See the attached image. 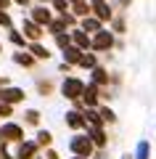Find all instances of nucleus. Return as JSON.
<instances>
[{"instance_id":"obj_1","label":"nucleus","mask_w":156,"mask_h":159,"mask_svg":"<svg viewBox=\"0 0 156 159\" xmlns=\"http://www.w3.org/2000/svg\"><path fill=\"white\" fill-rule=\"evenodd\" d=\"M82 90H85V82L77 77H66L61 82V96L69 98V101H77V98H82Z\"/></svg>"},{"instance_id":"obj_2","label":"nucleus","mask_w":156,"mask_h":159,"mask_svg":"<svg viewBox=\"0 0 156 159\" xmlns=\"http://www.w3.org/2000/svg\"><path fill=\"white\" fill-rule=\"evenodd\" d=\"M93 146L95 143L90 141V135H74L72 141H69V148H72V154H77V157H90V154H93Z\"/></svg>"},{"instance_id":"obj_3","label":"nucleus","mask_w":156,"mask_h":159,"mask_svg":"<svg viewBox=\"0 0 156 159\" xmlns=\"http://www.w3.org/2000/svg\"><path fill=\"white\" fill-rule=\"evenodd\" d=\"M0 138H3V141L19 143V141H24V130H21V125H16V122H6V125L0 127Z\"/></svg>"},{"instance_id":"obj_4","label":"nucleus","mask_w":156,"mask_h":159,"mask_svg":"<svg viewBox=\"0 0 156 159\" xmlns=\"http://www.w3.org/2000/svg\"><path fill=\"white\" fill-rule=\"evenodd\" d=\"M111 45H114L111 32H109V29H98V32H95V37H93V45H90V48H95V51H109Z\"/></svg>"},{"instance_id":"obj_5","label":"nucleus","mask_w":156,"mask_h":159,"mask_svg":"<svg viewBox=\"0 0 156 159\" xmlns=\"http://www.w3.org/2000/svg\"><path fill=\"white\" fill-rule=\"evenodd\" d=\"M21 32H24V37H27V40H40V37H42V27H40L34 19H24Z\"/></svg>"},{"instance_id":"obj_6","label":"nucleus","mask_w":156,"mask_h":159,"mask_svg":"<svg viewBox=\"0 0 156 159\" xmlns=\"http://www.w3.org/2000/svg\"><path fill=\"white\" fill-rule=\"evenodd\" d=\"M37 141H19V151H16V159H32L37 154Z\"/></svg>"},{"instance_id":"obj_7","label":"nucleus","mask_w":156,"mask_h":159,"mask_svg":"<svg viewBox=\"0 0 156 159\" xmlns=\"http://www.w3.org/2000/svg\"><path fill=\"white\" fill-rule=\"evenodd\" d=\"M0 101H6V103H21L24 101V90H21V88H3V90H0Z\"/></svg>"},{"instance_id":"obj_8","label":"nucleus","mask_w":156,"mask_h":159,"mask_svg":"<svg viewBox=\"0 0 156 159\" xmlns=\"http://www.w3.org/2000/svg\"><path fill=\"white\" fill-rule=\"evenodd\" d=\"M90 11H93L95 16L100 19V21H106V19H111V8L106 6V0H90Z\"/></svg>"},{"instance_id":"obj_9","label":"nucleus","mask_w":156,"mask_h":159,"mask_svg":"<svg viewBox=\"0 0 156 159\" xmlns=\"http://www.w3.org/2000/svg\"><path fill=\"white\" fill-rule=\"evenodd\" d=\"M32 19L40 24V27H48V24L53 21V16H50V11H48L45 6H34V8H32Z\"/></svg>"},{"instance_id":"obj_10","label":"nucleus","mask_w":156,"mask_h":159,"mask_svg":"<svg viewBox=\"0 0 156 159\" xmlns=\"http://www.w3.org/2000/svg\"><path fill=\"white\" fill-rule=\"evenodd\" d=\"M79 56H82V48L74 45V43L64 48V61H66V64H79Z\"/></svg>"},{"instance_id":"obj_11","label":"nucleus","mask_w":156,"mask_h":159,"mask_svg":"<svg viewBox=\"0 0 156 159\" xmlns=\"http://www.w3.org/2000/svg\"><path fill=\"white\" fill-rule=\"evenodd\" d=\"M72 43H74V45H79L82 51L93 45V40H90L87 34H85V29H74V32H72Z\"/></svg>"},{"instance_id":"obj_12","label":"nucleus","mask_w":156,"mask_h":159,"mask_svg":"<svg viewBox=\"0 0 156 159\" xmlns=\"http://www.w3.org/2000/svg\"><path fill=\"white\" fill-rule=\"evenodd\" d=\"M66 125H69V127H74V130H79V127L87 125V119H85L82 114L74 109V111H69V114H66Z\"/></svg>"},{"instance_id":"obj_13","label":"nucleus","mask_w":156,"mask_h":159,"mask_svg":"<svg viewBox=\"0 0 156 159\" xmlns=\"http://www.w3.org/2000/svg\"><path fill=\"white\" fill-rule=\"evenodd\" d=\"M82 101L87 103V106H95V103H98V85H95V82L82 90Z\"/></svg>"},{"instance_id":"obj_14","label":"nucleus","mask_w":156,"mask_h":159,"mask_svg":"<svg viewBox=\"0 0 156 159\" xmlns=\"http://www.w3.org/2000/svg\"><path fill=\"white\" fill-rule=\"evenodd\" d=\"M87 135H90V141H93L95 146H106V135H103L100 125H93V127H87Z\"/></svg>"},{"instance_id":"obj_15","label":"nucleus","mask_w":156,"mask_h":159,"mask_svg":"<svg viewBox=\"0 0 156 159\" xmlns=\"http://www.w3.org/2000/svg\"><path fill=\"white\" fill-rule=\"evenodd\" d=\"M29 53H32L34 58H48V56H50V53H48V48H42V45L37 43V40H32V45H29Z\"/></svg>"},{"instance_id":"obj_16","label":"nucleus","mask_w":156,"mask_h":159,"mask_svg":"<svg viewBox=\"0 0 156 159\" xmlns=\"http://www.w3.org/2000/svg\"><path fill=\"white\" fill-rule=\"evenodd\" d=\"M13 61H16V64H21V66H32V64H34V56H32V53L19 51V53H13Z\"/></svg>"},{"instance_id":"obj_17","label":"nucleus","mask_w":156,"mask_h":159,"mask_svg":"<svg viewBox=\"0 0 156 159\" xmlns=\"http://www.w3.org/2000/svg\"><path fill=\"white\" fill-rule=\"evenodd\" d=\"M82 29H85V32H98V29H100V19H98V16H95V19L85 16V21H82Z\"/></svg>"},{"instance_id":"obj_18","label":"nucleus","mask_w":156,"mask_h":159,"mask_svg":"<svg viewBox=\"0 0 156 159\" xmlns=\"http://www.w3.org/2000/svg\"><path fill=\"white\" fill-rule=\"evenodd\" d=\"M72 11H74V16H87L90 6L85 3V0H74V3H72Z\"/></svg>"},{"instance_id":"obj_19","label":"nucleus","mask_w":156,"mask_h":159,"mask_svg":"<svg viewBox=\"0 0 156 159\" xmlns=\"http://www.w3.org/2000/svg\"><path fill=\"white\" fill-rule=\"evenodd\" d=\"M93 82L95 85H103V82H109V74L103 72L100 66H93Z\"/></svg>"},{"instance_id":"obj_20","label":"nucleus","mask_w":156,"mask_h":159,"mask_svg":"<svg viewBox=\"0 0 156 159\" xmlns=\"http://www.w3.org/2000/svg\"><path fill=\"white\" fill-rule=\"evenodd\" d=\"M148 151H151L148 141H140V143H138V148H135V159H148Z\"/></svg>"},{"instance_id":"obj_21","label":"nucleus","mask_w":156,"mask_h":159,"mask_svg":"<svg viewBox=\"0 0 156 159\" xmlns=\"http://www.w3.org/2000/svg\"><path fill=\"white\" fill-rule=\"evenodd\" d=\"M79 66L93 69V66H95V56H93V53H82V56H79Z\"/></svg>"},{"instance_id":"obj_22","label":"nucleus","mask_w":156,"mask_h":159,"mask_svg":"<svg viewBox=\"0 0 156 159\" xmlns=\"http://www.w3.org/2000/svg\"><path fill=\"white\" fill-rule=\"evenodd\" d=\"M85 119H87L90 125H103V117H100V111H93V109L85 114Z\"/></svg>"},{"instance_id":"obj_23","label":"nucleus","mask_w":156,"mask_h":159,"mask_svg":"<svg viewBox=\"0 0 156 159\" xmlns=\"http://www.w3.org/2000/svg\"><path fill=\"white\" fill-rule=\"evenodd\" d=\"M56 43H58V48H61V51H64V48H66V45H72V37H69V34H56Z\"/></svg>"},{"instance_id":"obj_24","label":"nucleus","mask_w":156,"mask_h":159,"mask_svg":"<svg viewBox=\"0 0 156 159\" xmlns=\"http://www.w3.org/2000/svg\"><path fill=\"white\" fill-rule=\"evenodd\" d=\"M8 37H11V43H13V45H19V48H21V45H24V40H27L21 32H13V29H11V34H8Z\"/></svg>"},{"instance_id":"obj_25","label":"nucleus","mask_w":156,"mask_h":159,"mask_svg":"<svg viewBox=\"0 0 156 159\" xmlns=\"http://www.w3.org/2000/svg\"><path fill=\"white\" fill-rule=\"evenodd\" d=\"M24 117H27V122H29V125H37V122H40V111H34V109H29V111L24 114Z\"/></svg>"},{"instance_id":"obj_26","label":"nucleus","mask_w":156,"mask_h":159,"mask_svg":"<svg viewBox=\"0 0 156 159\" xmlns=\"http://www.w3.org/2000/svg\"><path fill=\"white\" fill-rule=\"evenodd\" d=\"M37 143H40V146H48V143H50V133L48 130H40L37 133Z\"/></svg>"},{"instance_id":"obj_27","label":"nucleus","mask_w":156,"mask_h":159,"mask_svg":"<svg viewBox=\"0 0 156 159\" xmlns=\"http://www.w3.org/2000/svg\"><path fill=\"white\" fill-rule=\"evenodd\" d=\"M50 3H53V8H56V11H61V13H66V0H50Z\"/></svg>"},{"instance_id":"obj_28","label":"nucleus","mask_w":156,"mask_h":159,"mask_svg":"<svg viewBox=\"0 0 156 159\" xmlns=\"http://www.w3.org/2000/svg\"><path fill=\"white\" fill-rule=\"evenodd\" d=\"M100 117H103V122H114V119H117L111 109H100Z\"/></svg>"},{"instance_id":"obj_29","label":"nucleus","mask_w":156,"mask_h":159,"mask_svg":"<svg viewBox=\"0 0 156 159\" xmlns=\"http://www.w3.org/2000/svg\"><path fill=\"white\" fill-rule=\"evenodd\" d=\"M0 117H11V103L0 101Z\"/></svg>"},{"instance_id":"obj_30","label":"nucleus","mask_w":156,"mask_h":159,"mask_svg":"<svg viewBox=\"0 0 156 159\" xmlns=\"http://www.w3.org/2000/svg\"><path fill=\"white\" fill-rule=\"evenodd\" d=\"M0 24L3 27H11V16L6 13V8H0Z\"/></svg>"},{"instance_id":"obj_31","label":"nucleus","mask_w":156,"mask_h":159,"mask_svg":"<svg viewBox=\"0 0 156 159\" xmlns=\"http://www.w3.org/2000/svg\"><path fill=\"white\" fill-rule=\"evenodd\" d=\"M0 159H11V157H8V151H6L3 146H0Z\"/></svg>"},{"instance_id":"obj_32","label":"nucleus","mask_w":156,"mask_h":159,"mask_svg":"<svg viewBox=\"0 0 156 159\" xmlns=\"http://www.w3.org/2000/svg\"><path fill=\"white\" fill-rule=\"evenodd\" d=\"M11 6V0H0V8H8Z\"/></svg>"},{"instance_id":"obj_33","label":"nucleus","mask_w":156,"mask_h":159,"mask_svg":"<svg viewBox=\"0 0 156 159\" xmlns=\"http://www.w3.org/2000/svg\"><path fill=\"white\" fill-rule=\"evenodd\" d=\"M48 159H58V154L56 151H48Z\"/></svg>"},{"instance_id":"obj_34","label":"nucleus","mask_w":156,"mask_h":159,"mask_svg":"<svg viewBox=\"0 0 156 159\" xmlns=\"http://www.w3.org/2000/svg\"><path fill=\"white\" fill-rule=\"evenodd\" d=\"M13 3H19V6H27V3H29V0H13Z\"/></svg>"},{"instance_id":"obj_35","label":"nucleus","mask_w":156,"mask_h":159,"mask_svg":"<svg viewBox=\"0 0 156 159\" xmlns=\"http://www.w3.org/2000/svg\"><path fill=\"white\" fill-rule=\"evenodd\" d=\"M74 159H87V157H77V154H74Z\"/></svg>"},{"instance_id":"obj_36","label":"nucleus","mask_w":156,"mask_h":159,"mask_svg":"<svg viewBox=\"0 0 156 159\" xmlns=\"http://www.w3.org/2000/svg\"><path fill=\"white\" fill-rule=\"evenodd\" d=\"M122 3H124V6H127V3H130V0H122Z\"/></svg>"},{"instance_id":"obj_37","label":"nucleus","mask_w":156,"mask_h":159,"mask_svg":"<svg viewBox=\"0 0 156 159\" xmlns=\"http://www.w3.org/2000/svg\"><path fill=\"white\" fill-rule=\"evenodd\" d=\"M122 159H130V157H122Z\"/></svg>"},{"instance_id":"obj_38","label":"nucleus","mask_w":156,"mask_h":159,"mask_svg":"<svg viewBox=\"0 0 156 159\" xmlns=\"http://www.w3.org/2000/svg\"><path fill=\"white\" fill-rule=\"evenodd\" d=\"M42 3H45V0H42Z\"/></svg>"}]
</instances>
